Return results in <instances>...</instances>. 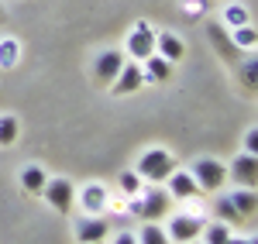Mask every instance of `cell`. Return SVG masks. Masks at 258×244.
Listing matches in <instances>:
<instances>
[{
	"label": "cell",
	"mask_w": 258,
	"mask_h": 244,
	"mask_svg": "<svg viewBox=\"0 0 258 244\" xmlns=\"http://www.w3.org/2000/svg\"><path fill=\"white\" fill-rule=\"evenodd\" d=\"M172 169H176V158H172L165 148H148V151L138 158V165H135V172L141 176V183H155V186L165 183V179L172 176Z\"/></svg>",
	"instance_id": "cell-1"
},
{
	"label": "cell",
	"mask_w": 258,
	"mask_h": 244,
	"mask_svg": "<svg viewBox=\"0 0 258 244\" xmlns=\"http://www.w3.org/2000/svg\"><path fill=\"white\" fill-rule=\"evenodd\" d=\"M141 200H131V213L141 217V220H162L165 213H169V206H172V196H169V189H148V193H138Z\"/></svg>",
	"instance_id": "cell-2"
},
{
	"label": "cell",
	"mask_w": 258,
	"mask_h": 244,
	"mask_svg": "<svg viewBox=\"0 0 258 244\" xmlns=\"http://www.w3.org/2000/svg\"><path fill=\"white\" fill-rule=\"evenodd\" d=\"M189 176L197 179L200 193H217L220 186L227 183V165L217 162V158H207V155H203V158H197V162H193Z\"/></svg>",
	"instance_id": "cell-3"
},
{
	"label": "cell",
	"mask_w": 258,
	"mask_h": 244,
	"mask_svg": "<svg viewBox=\"0 0 258 244\" xmlns=\"http://www.w3.org/2000/svg\"><path fill=\"white\" fill-rule=\"evenodd\" d=\"M41 196H45V203L52 206L55 213L69 217V213H73V206H76V186L69 183V179H45Z\"/></svg>",
	"instance_id": "cell-4"
},
{
	"label": "cell",
	"mask_w": 258,
	"mask_h": 244,
	"mask_svg": "<svg viewBox=\"0 0 258 244\" xmlns=\"http://www.w3.org/2000/svg\"><path fill=\"white\" fill-rule=\"evenodd\" d=\"M152 52H155V28H152L148 21H138V24L131 28V35H127L124 55L135 59V62H141V59H148Z\"/></svg>",
	"instance_id": "cell-5"
},
{
	"label": "cell",
	"mask_w": 258,
	"mask_h": 244,
	"mask_svg": "<svg viewBox=\"0 0 258 244\" xmlns=\"http://www.w3.org/2000/svg\"><path fill=\"white\" fill-rule=\"evenodd\" d=\"M207 41L214 45V52H217V55L227 62V65H238L241 55H244L238 45L231 41V31H227L224 24H207Z\"/></svg>",
	"instance_id": "cell-6"
},
{
	"label": "cell",
	"mask_w": 258,
	"mask_h": 244,
	"mask_svg": "<svg viewBox=\"0 0 258 244\" xmlns=\"http://www.w3.org/2000/svg\"><path fill=\"white\" fill-rule=\"evenodd\" d=\"M127 62V55L120 52V48H107V52H100L97 62H93V79L100 83V86H110V83L117 79L120 65Z\"/></svg>",
	"instance_id": "cell-7"
},
{
	"label": "cell",
	"mask_w": 258,
	"mask_h": 244,
	"mask_svg": "<svg viewBox=\"0 0 258 244\" xmlns=\"http://www.w3.org/2000/svg\"><path fill=\"white\" fill-rule=\"evenodd\" d=\"M145 86V72H141V65L138 62H124L120 65V72H117V79L110 83V93L114 97H127V93H135V90H141Z\"/></svg>",
	"instance_id": "cell-8"
},
{
	"label": "cell",
	"mask_w": 258,
	"mask_h": 244,
	"mask_svg": "<svg viewBox=\"0 0 258 244\" xmlns=\"http://www.w3.org/2000/svg\"><path fill=\"white\" fill-rule=\"evenodd\" d=\"M200 230H203V220L200 217H189V213H176L172 220H169V241H179V244H186V241H197L200 237Z\"/></svg>",
	"instance_id": "cell-9"
},
{
	"label": "cell",
	"mask_w": 258,
	"mask_h": 244,
	"mask_svg": "<svg viewBox=\"0 0 258 244\" xmlns=\"http://www.w3.org/2000/svg\"><path fill=\"white\" fill-rule=\"evenodd\" d=\"M227 179H234L238 186L255 189V183H258V158H255V155H248V151H241L238 158L231 162V169H227Z\"/></svg>",
	"instance_id": "cell-10"
},
{
	"label": "cell",
	"mask_w": 258,
	"mask_h": 244,
	"mask_svg": "<svg viewBox=\"0 0 258 244\" xmlns=\"http://www.w3.org/2000/svg\"><path fill=\"white\" fill-rule=\"evenodd\" d=\"M107 227H110V224H107L100 213H90V217H83L80 224H76L73 234H76V241H80V244H100L103 237H107Z\"/></svg>",
	"instance_id": "cell-11"
},
{
	"label": "cell",
	"mask_w": 258,
	"mask_h": 244,
	"mask_svg": "<svg viewBox=\"0 0 258 244\" xmlns=\"http://www.w3.org/2000/svg\"><path fill=\"white\" fill-rule=\"evenodd\" d=\"M155 52H159L162 59H169L172 65H176V62L186 55V45H182V38L172 35V31H155Z\"/></svg>",
	"instance_id": "cell-12"
},
{
	"label": "cell",
	"mask_w": 258,
	"mask_h": 244,
	"mask_svg": "<svg viewBox=\"0 0 258 244\" xmlns=\"http://www.w3.org/2000/svg\"><path fill=\"white\" fill-rule=\"evenodd\" d=\"M165 183H169V196H172V200L200 196V186H197V179H193L189 172H176V169H172V176H169Z\"/></svg>",
	"instance_id": "cell-13"
},
{
	"label": "cell",
	"mask_w": 258,
	"mask_h": 244,
	"mask_svg": "<svg viewBox=\"0 0 258 244\" xmlns=\"http://www.w3.org/2000/svg\"><path fill=\"white\" fill-rule=\"evenodd\" d=\"M227 200L234 203V210L241 213V220H255V213H258V196H255V189H248V186H238V189H234Z\"/></svg>",
	"instance_id": "cell-14"
},
{
	"label": "cell",
	"mask_w": 258,
	"mask_h": 244,
	"mask_svg": "<svg viewBox=\"0 0 258 244\" xmlns=\"http://www.w3.org/2000/svg\"><path fill=\"white\" fill-rule=\"evenodd\" d=\"M145 62V69H141V72H145V83L152 79V83H169V76H172V62L169 59H162L159 52H152V55H148V59H141Z\"/></svg>",
	"instance_id": "cell-15"
},
{
	"label": "cell",
	"mask_w": 258,
	"mask_h": 244,
	"mask_svg": "<svg viewBox=\"0 0 258 244\" xmlns=\"http://www.w3.org/2000/svg\"><path fill=\"white\" fill-rule=\"evenodd\" d=\"M45 179H48V172L41 169V165H24L21 169V176H18V183L24 193H31V196H41V186H45Z\"/></svg>",
	"instance_id": "cell-16"
},
{
	"label": "cell",
	"mask_w": 258,
	"mask_h": 244,
	"mask_svg": "<svg viewBox=\"0 0 258 244\" xmlns=\"http://www.w3.org/2000/svg\"><path fill=\"white\" fill-rule=\"evenodd\" d=\"M80 203L86 206V213H103L107 210V189L100 183H90L80 189Z\"/></svg>",
	"instance_id": "cell-17"
},
{
	"label": "cell",
	"mask_w": 258,
	"mask_h": 244,
	"mask_svg": "<svg viewBox=\"0 0 258 244\" xmlns=\"http://www.w3.org/2000/svg\"><path fill=\"white\" fill-rule=\"evenodd\" d=\"M21 134V121L14 114H0V148H11Z\"/></svg>",
	"instance_id": "cell-18"
},
{
	"label": "cell",
	"mask_w": 258,
	"mask_h": 244,
	"mask_svg": "<svg viewBox=\"0 0 258 244\" xmlns=\"http://www.w3.org/2000/svg\"><path fill=\"white\" fill-rule=\"evenodd\" d=\"M231 41L238 45L241 52H255L258 35H255V28H251V21H248V24H241V28H231Z\"/></svg>",
	"instance_id": "cell-19"
},
{
	"label": "cell",
	"mask_w": 258,
	"mask_h": 244,
	"mask_svg": "<svg viewBox=\"0 0 258 244\" xmlns=\"http://www.w3.org/2000/svg\"><path fill=\"white\" fill-rule=\"evenodd\" d=\"M200 237H203V244H227L231 241V224H203V230H200Z\"/></svg>",
	"instance_id": "cell-20"
},
{
	"label": "cell",
	"mask_w": 258,
	"mask_h": 244,
	"mask_svg": "<svg viewBox=\"0 0 258 244\" xmlns=\"http://www.w3.org/2000/svg\"><path fill=\"white\" fill-rule=\"evenodd\" d=\"M138 244H172V241H169V234H165L155 220H148V224L141 227V234H138Z\"/></svg>",
	"instance_id": "cell-21"
},
{
	"label": "cell",
	"mask_w": 258,
	"mask_h": 244,
	"mask_svg": "<svg viewBox=\"0 0 258 244\" xmlns=\"http://www.w3.org/2000/svg\"><path fill=\"white\" fill-rule=\"evenodd\" d=\"M214 210H217V220H220V224H244V220H241V213L234 210V203H231L227 196H217Z\"/></svg>",
	"instance_id": "cell-22"
},
{
	"label": "cell",
	"mask_w": 258,
	"mask_h": 244,
	"mask_svg": "<svg viewBox=\"0 0 258 244\" xmlns=\"http://www.w3.org/2000/svg\"><path fill=\"white\" fill-rule=\"evenodd\" d=\"M18 55H21V45L14 38L0 41V65L4 69H11V65H18Z\"/></svg>",
	"instance_id": "cell-23"
},
{
	"label": "cell",
	"mask_w": 258,
	"mask_h": 244,
	"mask_svg": "<svg viewBox=\"0 0 258 244\" xmlns=\"http://www.w3.org/2000/svg\"><path fill=\"white\" fill-rule=\"evenodd\" d=\"M117 186H120V193H124V196H138V193H141V176L135 172V169H131V172H120Z\"/></svg>",
	"instance_id": "cell-24"
},
{
	"label": "cell",
	"mask_w": 258,
	"mask_h": 244,
	"mask_svg": "<svg viewBox=\"0 0 258 244\" xmlns=\"http://www.w3.org/2000/svg\"><path fill=\"white\" fill-rule=\"evenodd\" d=\"M241 83H244V90H248V93H255V86H258V62L255 59H244V62H241Z\"/></svg>",
	"instance_id": "cell-25"
},
{
	"label": "cell",
	"mask_w": 258,
	"mask_h": 244,
	"mask_svg": "<svg viewBox=\"0 0 258 244\" xmlns=\"http://www.w3.org/2000/svg\"><path fill=\"white\" fill-rule=\"evenodd\" d=\"M224 24H227V28H241V24H248V11H244L241 4H231V7L224 11Z\"/></svg>",
	"instance_id": "cell-26"
},
{
	"label": "cell",
	"mask_w": 258,
	"mask_h": 244,
	"mask_svg": "<svg viewBox=\"0 0 258 244\" xmlns=\"http://www.w3.org/2000/svg\"><path fill=\"white\" fill-rule=\"evenodd\" d=\"M255 148H258V127H248V134H244V151L255 155Z\"/></svg>",
	"instance_id": "cell-27"
},
{
	"label": "cell",
	"mask_w": 258,
	"mask_h": 244,
	"mask_svg": "<svg viewBox=\"0 0 258 244\" xmlns=\"http://www.w3.org/2000/svg\"><path fill=\"white\" fill-rule=\"evenodd\" d=\"M114 244H138V237H135V234H127V230H124V234H117V237H114Z\"/></svg>",
	"instance_id": "cell-28"
},
{
	"label": "cell",
	"mask_w": 258,
	"mask_h": 244,
	"mask_svg": "<svg viewBox=\"0 0 258 244\" xmlns=\"http://www.w3.org/2000/svg\"><path fill=\"white\" fill-rule=\"evenodd\" d=\"M227 244H255V237H231Z\"/></svg>",
	"instance_id": "cell-29"
},
{
	"label": "cell",
	"mask_w": 258,
	"mask_h": 244,
	"mask_svg": "<svg viewBox=\"0 0 258 244\" xmlns=\"http://www.w3.org/2000/svg\"><path fill=\"white\" fill-rule=\"evenodd\" d=\"M4 18H7V11H4V4H0V24H4Z\"/></svg>",
	"instance_id": "cell-30"
},
{
	"label": "cell",
	"mask_w": 258,
	"mask_h": 244,
	"mask_svg": "<svg viewBox=\"0 0 258 244\" xmlns=\"http://www.w3.org/2000/svg\"><path fill=\"white\" fill-rule=\"evenodd\" d=\"M186 244H203V241H200V237H197V241H186Z\"/></svg>",
	"instance_id": "cell-31"
}]
</instances>
